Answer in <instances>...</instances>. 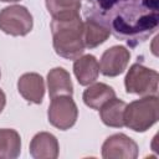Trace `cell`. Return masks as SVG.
<instances>
[{
	"mask_svg": "<svg viewBox=\"0 0 159 159\" xmlns=\"http://www.w3.org/2000/svg\"><path fill=\"white\" fill-rule=\"evenodd\" d=\"M111 32L98 22L86 19L83 22V43L86 48H96L103 42H106L109 37Z\"/></svg>",
	"mask_w": 159,
	"mask_h": 159,
	"instance_id": "obj_17",
	"label": "cell"
},
{
	"mask_svg": "<svg viewBox=\"0 0 159 159\" xmlns=\"http://www.w3.org/2000/svg\"><path fill=\"white\" fill-rule=\"evenodd\" d=\"M21 153V137L15 129L0 128V159H15Z\"/></svg>",
	"mask_w": 159,
	"mask_h": 159,
	"instance_id": "obj_16",
	"label": "cell"
},
{
	"mask_svg": "<svg viewBox=\"0 0 159 159\" xmlns=\"http://www.w3.org/2000/svg\"><path fill=\"white\" fill-rule=\"evenodd\" d=\"M127 103L122 99L118 98H112L107 103H104L98 111H99V117L103 124L107 127L112 128H122L124 127V109H125Z\"/></svg>",
	"mask_w": 159,
	"mask_h": 159,
	"instance_id": "obj_14",
	"label": "cell"
},
{
	"mask_svg": "<svg viewBox=\"0 0 159 159\" xmlns=\"http://www.w3.org/2000/svg\"><path fill=\"white\" fill-rule=\"evenodd\" d=\"M0 78H1V71H0Z\"/></svg>",
	"mask_w": 159,
	"mask_h": 159,
	"instance_id": "obj_20",
	"label": "cell"
},
{
	"mask_svg": "<svg viewBox=\"0 0 159 159\" xmlns=\"http://www.w3.org/2000/svg\"><path fill=\"white\" fill-rule=\"evenodd\" d=\"M52 45L55 52L66 60H76L84 52L83 21L80 16L70 20L51 21Z\"/></svg>",
	"mask_w": 159,
	"mask_h": 159,
	"instance_id": "obj_2",
	"label": "cell"
},
{
	"mask_svg": "<svg viewBox=\"0 0 159 159\" xmlns=\"http://www.w3.org/2000/svg\"><path fill=\"white\" fill-rule=\"evenodd\" d=\"M159 75L155 70L148 68L142 63H134L128 70L124 78L125 92L130 94L157 96Z\"/></svg>",
	"mask_w": 159,
	"mask_h": 159,
	"instance_id": "obj_4",
	"label": "cell"
},
{
	"mask_svg": "<svg viewBox=\"0 0 159 159\" xmlns=\"http://www.w3.org/2000/svg\"><path fill=\"white\" fill-rule=\"evenodd\" d=\"M32 26V15L22 5H10L0 11V30L7 35L26 36Z\"/></svg>",
	"mask_w": 159,
	"mask_h": 159,
	"instance_id": "obj_5",
	"label": "cell"
},
{
	"mask_svg": "<svg viewBox=\"0 0 159 159\" xmlns=\"http://www.w3.org/2000/svg\"><path fill=\"white\" fill-rule=\"evenodd\" d=\"M47 87L50 98L57 96H72L73 84L70 73L62 67H55L47 73Z\"/></svg>",
	"mask_w": 159,
	"mask_h": 159,
	"instance_id": "obj_12",
	"label": "cell"
},
{
	"mask_svg": "<svg viewBox=\"0 0 159 159\" xmlns=\"http://www.w3.org/2000/svg\"><path fill=\"white\" fill-rule=\"evenodd\" d=\"M45 4L53 20H70L80 16V0H45Z\"/></svg>",
	"mask_w": 159,
	"mask_h": 159,
	"instance_id": "obj_15",
	"label": "cell"
},
{
	"mask_svg": "<svg viewBox=\"0 0 159 159\" xmlns=\"http://www.w3.org/2000/svg\"><path fill=\"white\" fill-rule=\"evenodd\" d=\"M78 117V108L72 96H57L51 98L47 111L48 122L60 130L72 128Z\"/></svg>",
	"mask_w": 159,
	"mask_h": 159,
	"instance_id": "obj_6",
	"label": "cell"
},
{
	"mask_svg": "<svg viewBox=\"0 0 159 159\" xmlns=\"http://www.w3.org/2000/svg\"><path fill=\"white\" fill-rule=\"evenodd\" d=\"M5 104H6V96H5L4 91H2V89H0V113L4 111Z\"/></svg>",
	"mask_w": 159,
	"mask_h": 159,
	"instance_id": "obj_18",
	"label": "cell"
},
{
	"mask_svg": "<svg viewBox=\"0 0 159 159\" xmlns=\"http://www.w3.org/2000/svg\"><path fill=\"white\" fill-rule=\"evenodd\" d=\"M130 52L124 46H112L106 50L101 57L99 71L107 77H116L123 73L129 63Z\"/></svg>",
	"mask_w": 159,
	"mask_h": 159,
	"instance_id": "obj_8",
	"label": "cell"
},
{
	"mask_svg": "<svg viewBox=\"0 0 159 159\" xmlns=\"http://www.w3.org/2000/svg\"><path fill=\"white\" fill-rule=\"evenodd\" d=\"M138 153V144L123 133L109 135L102 144V158L104 159H135Z\"/></svg>",
	"mask_w": 159,
	"mask_h": 159,
	"instance_id": "obj_7",
	"label": "cell"
},
{
	"mask_svg": "<svg viewBox=\"0 0 159 159\" xmlns=\"http://www.w3.org/2000/svg\"><path fill=\"white\" fill-rule=\"evenodd\" d=\"M159 118L158 96H145L125 106L124 125L133 132L143 133L153 127Z\"/></svg>",
	"mask_w": 159,
	"mask_h": 159,
	"instance_id": "obj_3",
	"label": "cell"
},
{
	"mask_svg": "<svg viewBox=\"0 0 159 159\" xmlns=\"http://www.w3.org/2000/svg\"><path fill=\"white\" fill-rule=\"evenodd\" d=\"M83 15L134 48L159 25V0H87Z\"/></svg>",
	"mask_w": 159,
	"mask_h": 159,
	"instance_id": "obj_1",
	"label": "cell"
},
{
	"mask_svg": "<svg viewBox=\"0 0 159 159\" xmlns=\"http://www.w3.org/2000/svg\"><path fill=\"white\" fill-rule=\"evenodd\" d=\"M17 91L30 103H42L45 96V82L41 75L27 72L20 76L17 81Z\"/></svg>",
	"mask_w": 159,
	"mask_h": 159,
	"instance_id": "obj_9",
	"label": "cell"
},
{
	"mask_svg": "<svg viewBox=\"0 0 159 159\" xmlns=\"http://www.w3.org/2000/svg\"><path fill=\"white\" fill-rule=\"evenodd\" d=\"M0 1H2V2H17L20 0H0Z\"/></svg>",
	"mask_w": 159,
	"mask_h": 159,
	"instance_id": "obj_19",
	"label": "cell"
},
{
	"mask_svg": "<svg viewBox=\"0 0 159 159\" xmlns=\"http://www.w3.org/2000/svg\"><path fill=\"white\" fill-rule=\"evenodd\" d=\"M30 155L34 159H56L60 153L57 138L48 132H40L30 142Z\"/></svg>",
	"mask_w": 159,
	"mask_h": 159,
	"instance_id": "obj_10",
	"label": "cell"
},
{
	"mask_svg": "<svg viewBox=\"0 0 159 159\" xmlns=\"http://www.w3.org/2000/svg\"><path fill=\"white\" fill-rule=\"evenodd\" d=\"M114 97H116L114 89L111 86L102 82H96V83L93 82L88 84V87L84 89L82 94L83 103L87 107L96 111H98L104 103H107Z\"/></svg>",
	"mask_w": 159,
	"mask_h": 159,
	"instance_id": "obj_13",
	"label": "cell"
},
{
	"mask_svg": "<svg viewBox=\"0 0 159 159\" xmlns=\"http://www.w3.org/2000/svg\"><path fill=\"white\" fill-rule=\"evenodd\" d=\"M73 73L81 86H88L98 78L99 63L93 55H82L75 60Z\"/></svg>",
	"mask_w": 159,
	"mask_h": 159,
	"instance_id": "obj_11",
	"label": "cell"
}]
</instances>
